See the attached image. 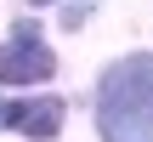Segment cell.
<instances>
[{"label":"cell","instance_id":"5b68a950","mask_svg":"<svg viewBox=\"0 0 153 142\" xmlns=\"http://www.w3.org/2000/svg\"><path fill=\"white\" fill-rule=\"evenodd\" d=\"M91 6H97V0H68V6H62V23H68V28H79Z\"/></svg>","mask_w":153,"mask_h":142},{"label":"cell","instance_id":"277c9868","mask_svg":"<svg viewBox=\"0 0 153 142\" xmlns=\"http://www.w3.org/2000/svg\"><path fill=\"white\" fill-rule=\"evenodd\" d=\"M97 131H102V142H153V125L125 108H97Z\"/></svg>","mask_w":153,"mask_h":142},{"label":"cell","instance_id":"6da1fadb","mask_svg":"<svg viewBox=\"0 0 153 142\" xmlns=\"http://www.w3.org/2000/svg\"><path fill=\"white\" fill-rule=\"evenodd\" d=\"M97 108H125L136 120L153 125V57H119L108 74H102V91H97Z\"/></svg>","mask_w":153,"mask_h":142},{"label":"cell","instance_id":"8992f818","mask_svg":"<svg viewBox=\"0 0 153 142\" xmlns=\"http://www.w3.org/2000/svg\"><path fill=\"white\" fill-rule=\"evenodd\" d=\"M17 114H23V102H0V125H11V131H17Z\"/></svg>","mask_w":153,"mask_h":142},{"label":"cell","instance_id":"3957f363","mask_svg":"<svg viewBox=\"0 0 153 142\" xmlns=\"http://www.w3.org/2000/svg\"><path fill=\"white\" fill-rule=\"evenodd\" d=\"M17 131L34 142H51L62 131V102L57 97H34V102H23V114H17Z\"/></svg>","mask_w":153,"mask_h":142},{"label":"cell","instance_id":"7a4b0ae2","mask_svg":"<svg viewBox=\"0 0 153 142\" xmlns=\"http://www.w3.org/2000/svg\"><path fill=\"white\" fill-rule=\"evenodd\" d=\"M51 68H57V57L40 46V34L28 23L17 28V46H0V85H40V80H51Z\"/></svg>","mask_w":153,"mask_h":142},{"label":"cell","instance_id":"52a82bcc","mask_svg":"<svg viewBox=\"0 0 153 142\" xmlns=\"http://www.w3.org/2000/svg\"><path fill=\"white\" fill-rule=\"evenodd\" d=\"M28 6H51V0H28Z\"/></svg>","mask_w":153,"mask_h":142}]
</instances>
